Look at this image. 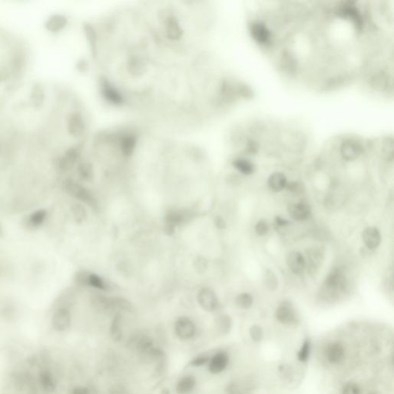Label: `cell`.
I'll return each instance as SVG.
<instances>
[{
  "label": "cell",
  "mask_w": 394,
  "mask_h": 394,
  "mask_svg": "<svg viewBox=\"0 0 394 394\" xmlns=\"http://www.w3.org/2000/svg\"><path fill=\"white\" fill-rule=\"evenodd\" d=\"M347 279L343 269L338 268L330 273L324 282V288L329 294L337 295L344 292L347 287Z\"/></svg>",
  "instance_id": "1"
},
{
  "label": "cell",
  "mask_w": 394,
  "mask_h": 394,
  "mask_svg": "<svg viewBox=\"0 0 394 394\" xmlns=\"http://www.w3.org/2000/svg\"><path fill=\"white\" fill-rule=\"evenodd\" d=\"M250 31L254 40L262 47H269L272 43V33L264 23L254 21L250 26Z\"/></svg>",
  "instance_id": "2"
},
{
  "label": "cell",
  "mask_w": 394,
  "mask_h": 394,
  "mask_svg": "<svg viewBox=\"0 0 394 394\" xmlns=\"http://www.w3.org/2000/svg\"><path fill=\"white\" fill-rule=\"evenodd\" d=\"M174 332L179 340L184 341L191 340L196 335V324L189 317H179L175 322Z\"/></svg>",
  "instance_id": "3"
},
{
  "label": "cell",
  "mask_w": 394,
  "mask_h": 394,
  "mask_svg": "<svg viewBox=\"0 0 394 394\" xmlns=\"http://www.w3.org/2000/svg\"><path fill=\"white\" fill-rule=\"evenodd\" d=\"M190 217V213L188 211L182 210L174 209L169 211L165 217L164 222V231L169 235H171L174 233L176 226L183 224L188 221Z\"/></svg>",
  "instance_id": "4"
},
{
  "label": "cell",
  "mask_w": 394,
  "mask_h": 394,
  "mask_svg": "<svg viewBox=\"0 0 394 394\" xmlns=\"http://www.w3.org/2000/svg\"><path fill=\"white\" fill-rule=\"evenodd\" d=\"M323 355L328 363L337 366L344 362L346 355V348L340 342H332L325 348Z\"/></svg>",
  "instance_id": "5"
},
{
  "label": "cell",
  "mask_w": 394,
  "mask_h": 394,
  "mask_svg": "<svg viewBox=\"0 0 394 394\" xmlns=\"http://www.w3.org/2000/svg\"><path fill=\"white\" fill-rule=\"evenodd\" d=\"M197 300L200 306L206 312H215L220 306L218 297L210 288H202L199 291Z\"/></svg>",
  "instance_id": "6"
},
{
  "label": "cell",
  "mask_w": 394,
  "mask_h": 394,
  "mask_svg": "<svg viewBox=\"0 0 394 394\" xmlns=\"http://www.w3.org/2000/svg\"><path fill=\"white\" fill-rule=\"evenodd\" d=\"M37 384L46 394L54 393L57 389L56 377L50 369H44L37 376Z\"/></svg>",
  "instance_id": "7"
},
{
  "label": "cell",
  "mask_w": 394,
  "mask_h": 394,
  "mask_svg": "<svg viewBox=\"0 0 394 394\" xmlns=\"http://www.w3.org/2000/svg\"><path fill=\"white\" fill-rule=\"evenodd\" d=\"M276 318L282 324L286 326L296 324L298 321V317L294 306L286 302L282 303L277 308L276 310Z\"/></svg>",
  "instance_id": "8"
},
{
  "label": "cell",
  "mask_w": 394,
  "mask_h": 394,
  "mask_svg": "<svg viewBox=\"0 0 394 394\" xmlns=\"http://www.w3.org/2000/svg\"><path fill=\"white\" fill-rule=\"evenodd\" d=\"M230 363V357L225 351H219L210 358L208 369L214 375L221 374L227 368Z\"/></svg>",
  "instance_id": "9"
},
{
  "label": "cell",
  "mask_w": 394,
  "mask_h": 394,
  "mask_svg": "<svg viewBox=\"0 0 394 394\" xmlns=\"http://www.w3.org/2000/svg\"><path fill=\"white\" fill-rule=\"evenodd\" d=\"M363 147L356 140H346L340 147V154L346 161H354L361 155Z\"/></svg>",
  "instance_id": "10"
},
{
  "label": "cell",
  "mask_w": 394,
  "mask_h": 394,
  "mask_svg": "<svg viewBox=\"0 0 394 394\" xmlns=\"http://www.w3.org/2000/svg\"><path fill=\"white\" fill-rule=\"evenodd\" d=\"M286 262L291 272L297 275L303 274V271L306 269L305 257L298 251L289 252L286 256Z\"/></svg>",
  "instance_id": "11"
},
{
  "label": "cell",
  "mask_w": 394,
  "mask_h": 394,
  "mask_svg": "<svg viewBox=\"0 0 394 394\" xmlns=\"http://www.w3.org/2000/svg\"><path fill=\"white\" fill-rule=\"evenodd\" d=\"M380 231L374 226L367 227L363 231L362 240L365 246L369 250H376L381 243Z\"/></svg>",
  "instance_id": "12"
},
{
  "label": "cell",
  "mask_w": 394,
  "mask_h": 394,
  "mask_svg": "<svg viewBox=\"0 0 394 394\" xmlns=\"http://www.w3.org/2000/svg\"><path fill=\"white\" fill-rule=\"evenodd\" d=\"M289 217L296 221H304L311 215L310 208L306 203H297L288 206Z\"/></svg>",
  "instance_id": "13"
},
{
  "label": "cell",
  "mask_w": 394,
  "mask_h": 394,
  "mask_svg": "<svg viewBox=\"0 0 394 394\" xmlns=\"http://www.w3.org/2000/svg\"><path fill=\"white\" fill-rule=\"evenodd\" d=\"M280 67L286 74H294L297 72L298 62L291 52L285 50L280 56Z\"/></svg>",
  "instance_id": "14"
},
{
  "label": "cell",
  "mask_w": 394,
  "mask_h": 394,
  "mask_svg": "<svg viewBox=\"0 0 394 394\" xmlns=\"http://www.w3.org/2000/svg\"><path fill=\"white\" fill-rule=\"evenodd\" d=\"M306 267L309 268V271L312 273H315L320 268L323 261V254L321 251L317 248H313L306 252Z\"/></svg>",
  "instance_id": "15"
},
{
  "label": "cell",
  "mask_w": 394,
  "mask_h": 394,
  "mask_svg": "<svg viewBox=\"0 0 394 394\" xmlns=\"http://www.w3.org/2000/svg\"><path fill=\"white\" fill-rule=\"evenodd\" d=\"M369 84L371 87L377 91L383 92L388 90L391 82L387 73L384 71H379L371 77Z\"/></svg>",
  "instance_id": "16"
},
{
  "label": "cell",
  "mask_w": 394,
  "mask_h": 394,
  "mask_svg": "<svg viewBox=\"0 0 394 394\" xmlns=\"http://www.w3.org/2000/svg\"><path fill=\"white\" fill-rule=\"evenodd\" d=\"M196 386V380L192 375H185L181 377L176 384V391L178 394H190L194 390Z\"/></svg>",
  "instance_id": "17"
},
{
  "label": "cell",
  "mask_w": 394,
  "mask_h": 394,
  "mask_svg": "<svg viewBox=\"0 0 394 394\" xmlns=\"http://www.w3.org/2000/svg\"><path fill=\"white\" fill-rule=\"evenodd\" d=\"M67 24L68 19L64 15H53L47 19L46 27L50 33H57L62 31Z\"/></svg>",
  "instance_id": "18"
},
{
  "label": "cell",
  "mask_w": 394,
  "mask_h": 394,
  "mask_svg": "<svg viewBox=\"0 0 394 394\" xmlns=\"http://www.w3.org/2000/svg\"><path fill=\"white\" fill-rule=\"evenodd\" d=\"M233 327V320L227 314H220L215 319V328L221 336H226Z\"/></svg>",
  "instance_id": "19"
},
{
  "label": "cell",
  "mask_w": 394,
  "mask_h": 394,
  "mask_svg": "<svg viewBox=\"0 0 394 394\" xmlns=\"http://www.w3.org/2000/svg\"><path fill=\"white\" fill-rule=\"evenodd\" d=\"M287 179L283 173H274L268 179V186L273 192L278 193L286 188Z\"/></svg>",
  "instance_id": "20"
},
{
  "label": "cell",
  "mask_w": 394,
  "mask_h": 394,
  "mask_svg": "<svg viewBox=\"0 0 394 394\" xmlns=\"http://www.w3.org/2000/svg\"><path fill=\"white\" fill-rule=\"evenodd\" d=\"M110 336L115 342H120L123 337L122 320L120 314H116L112 320L110 329Z\"/></svg>",
  "instance_id": "21"
},
{
  "label": "cell",
  "mask_w": 394,
  "mask_h": 394,
  "mask_svg": "<svg viewBox=\"0 0 394 394\" xmlns=\"http://www.w3.org/2000/svg\"><path fill=\"white\" fill-rule=\"evenodd\" d=\"M232 164L237 171L245 176L253 174L255 171L254 164L246 158H237L233 161Z\"/></svg>",
  "instance_id": "22"
},
{
  "label": "cell",
  "mask_w": 394,
  "mask_h": 394,
  "mask_svg": "<svg viewBox=\"0 0 394 394\" xmlns=\"http://www.w3.org/2000/svg\"><path fill=\"white\" fill-rule=\"evenodd\" d=\"M235 303L240 309H250L254 303V297L247 293H243L236 297Z\"/></svg>",
  "instance_id": "23"
},
{
  "label": "cell",
  "mask_w": 394,
  "mask_h": 394,
  "mask_svg": "<svg viewBox=\"0 0 394 394\" xmlns=\"http://www.w3.org/2000/svg\"><path fill=\"white\" fill-rule=\"evenodd\" d=\"M264 285L269 291H275L278 287V279L271 269H267L264 274Z\"/></svg>",
  "instance_id": "24"
},
{
  "label": "cell",
  "mask_w": 394,
  "mask_h": 394,
  "mask_svg": "<svg viewBox=\"0 0 394 394\" xmlns=\"http://www.w3.org/2000/svg\"><path fill=\"white\" fill-rule=\"evenodd\" d=\"M311 352V343L309 340H305L303 342L300 349L297 354V358L301 363H306L309 360Z\"/></svg>",
  "instance_id": "25"
},
{
  "label": "cell",
  "mask_w": 394,
  "mask_h": 394,
  "mask_svg": "<svg viewBox=\"0 0 394 394\" xmlns=\"http://www.w3.org/2000/svg\"><path fill=\"white\" fill-rule=\"evenodd\" d=\"M250 337L256 343H260L264 338V331L260 325H253L249 330Z\"/></svg>",
  "instance_id": "26"
},
{
  "label": "cell",
  "mask_w": 394,
  "mask_h": 394,
  "mask_svg": "<svg viewBox=\"0 0 394 394\" xmlns=\"http://www.w3.org/2000/svg\"><path fill=\"white\" fill-rule=\"evenodd\" d=\"M255 231L257 235L260 236V237L266 236L269 231V224L267 220H259L256 224Z\"/></svg>",
  "instance_id": "27"
},
{
  "label": "cell",
  "mask_w": 394,
  "mask_h": 394,
  "mask_svg": "<svg viewBox=\"0 0 394 394\" xmlns=\"http://www.w3.org/2000/svg\"><path fill=\"white\" fill-rule=\"evenodd\" d=\"M285 189L294 194H301L305 190L303 184L299 181H292V182H287Z\"/></svg>",
  "instance_id": "28"
},
{
  "label": "cell",
  "mask_w": 394,
  "mask_h": 394,
  "mask_svg": "<svg viewBox=\"0 0 394 394\" xmlns=\"http://www.w3.org/2000/svg\"><path fill=\"white\" fill-rule=\"evenodd\" d=\"M195 271L199 274H203L208 269V263L206 259L202 257H196L193 263Z\"/></svg>",
  "instance_id": "29"
},
{
  "label": "cell",
  "mask_w": 394,
  "mask_h": 394,
  "mask_svg": "<svg viewBox=\"0 0 394 394\" xmlns=\"http://www.w3.org/2000/svg\"><path fill=\"white\" fill-rule=\"evenodd\" d=\"M342 394H361L360 386L354 382H348L343 386Z\"/></svg>",
  "instance_id": "30"
},
{
  "label": "cell",
  "mask_w": 394,
  "mask_h": 394,
  "mask_svg": "<svg viewBox=\"0 0 394 394\" xmlns=\"http://www.w3.org/2000/svg\"><path fill=\"white\" fill-rule=\"evenodd\" d=\"M210 358H211V357L208 355L200 354V355L194 357V358L192 360V361L190 362V365H191L192 366H194V367L204 366V365L208 364Z\"/></svg>",
  "instance_id": "31"
},
{
  "label": "cell",
  "mask_w": 394,
  "mask_h": 394,
  "mask_svg": "<svg viewBox=\"0 0 394 394\" xmlns=\"http://www.w3.org/2000/svg\"><path fill=\"white\" fill-rule=\"evenodd\" d=\"M69 394H93V392L88 386L79 385V386L71 388L69 391Z\"/></svg>",
  "instance_id": "32"
},
{
  "label": "cell",
  "mask_w": 394,
  "mask_h": 394,
  "mask_svg": "<svg viewBox=\"0 0 394 394\" xmlns=\"http://www.w3.org/2000/svg\"><path fill=\"white\" fill-rule=\"evenodd\" d=\"M245 150H246V153H249V154H256L259 150V144L257 143L256 141L249 140L246 143Z\"/></svg>",
  "instance_id": "33"
},
{
  "label": "cell",
  "mask_w": 394,
  "mask_h": 394,
  "mask_svg": "<svg viewBox=\"0 0 394 394\" xmlns=\"http://www.w3.org/2000/svg\"><path fill=\"white\" fill-rule=\"evenodd\" d=\"M275 221L277 226H280V227H284V226H288L289 224V222L288 220L280 217H276Z\"/></svg>",
  "instance_id": "34"
},
{
  "label": "cell",
  "mask_w": 394,
  "mask_h": 394,
  "mask_svg": "<svg viewBox=\"0 0 394 394\" xmlns=\"http://www.w3.org/2000/svg\"><path fill=\"white\" fill-rule=\"evenodd\" d=\"M215 224L217 228L220 230L225 229L226 227V223L221 217H217L215 220Z\"/></svg>",
  "instance_id": "35"
},
{
  "label": "cell",
  "mask_w": 394,
  "mask_h": 394,
  "mask_svg": "<svg viewBox=\"0 0 394 394\" xmlns=\"http://www.w3.org/2000/svg\"><path fill=\"white\" fill-rule=\"evenodd\" d=\"M160 394H170V391L168 389H167V388H164V389H162V391H161Z\"/></svg>",
  "instance_id": "36"
},
{
  "label": "cell",
  "mask_w": 394,
  "mask_h": 394,
  "mask_svg": "<svg viewBox=\"0 0 394 394\" xmlns=\"http://www.w3.org/2000/svg\"><path fill=\"white\" fill-rule=\"evenodd\" d=\"M367 394H377V393H376V392H369V393H367Z\"/></svg>",
  "instance_id": "37"
}]
</instances>
